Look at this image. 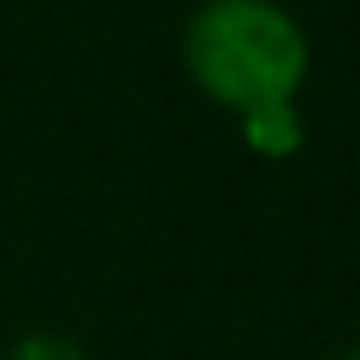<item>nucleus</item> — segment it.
I'll return each instance as SVG.
<instances>
[{
	"label": "nucleus",
	"instance_id": "2",
	"mask_svg": "<svg viewBox=\"0 0 360 360\" xmlns=\"http://www.w3.org/2000/svg\"><path fill=\"white\" fill-rule=\"evenodd\" d=\"M244 127H249V143H255V148H265V154H286V148H297V143H302V127H297L292 106H286V112L249 117Z\"/></svg>",
	"mask_w": 360,
	"mask_h": 360
},
{
	"label": "nucleus",
	"instance_id": "1",
	"mask_svg": "<svg viewBox=\"0 0 360 360\" xmlns=\"http://www.w3.org/2000/svg\"><path fill=\"white\" fill-rule=\"evenodd\" d=\"M180 58L217 106L238 117L286 112L307 79V32L276 0H202L186 22Z\"/></svg>",
	"mask_w": 360,
	"mask_h": 360
},
{
	"label": "nucleus",
	"instance_id": "4",
	"mask_svg": "<svg viewBox=\"0 0 360 360\" xmlns=\"http://www.w3.org/2000/svg\"><path fill=\"white\" fill-rule=\"evenodd\" d=\"M339 360H360V345H355V349H345V355H339Z\"/></svg>",
	"mask_w": 360,
	"mask_h": 360
},
{
	"label": "nucleus",
	"instance_id": "3",
	"mask_svg": "<svg viewBox=\"0 0 360 360\" xmlns=\"http://www.w3.org/2000/svg\"><path fill=\"white\" fill-rule=\"evenodd\" d=\"M6 360H90V355L69 334H43V328H37V334L16 339V345L6 349Z\"/></svg>",
	"mask_w": 360,
	"mask_h": 360
}]
</instances>
